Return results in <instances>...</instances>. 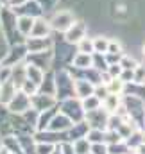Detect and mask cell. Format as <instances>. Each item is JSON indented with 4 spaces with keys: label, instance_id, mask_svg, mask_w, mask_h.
Returning a JSON list of instances; mask_svg holds the SVG:
<instances>
[{
    "label": "cell",
    "instance_id": "1",
    "mask_svg": "<svg viewBox=\"0 0 145 154\" xmlns=\"http://www.w3.org/2000/svg\"><path fill=\"white\" fill-rule=\"evenodd\" d=\"M122 65H124V68H134V66H136V63H134L133 59H124Z\"/></svg>",
    "mask_w": 145,
    "mask_h": 154
},
{
    "label": "cell",
    "instance_id": "2",
    "mask_svg": "<svg viewBox=\"0 0 145 154\" xmlns=\"http://www.w3.org/2000/svg\"><path fill=\"white\" fill-rule=\"evenodd\" d=\"M111 90H113V91H118V90H120V82H113V84H111Z\"/></svg>",
    "mask_w": 145,
    "mask_h": 154
}]
</instances>
